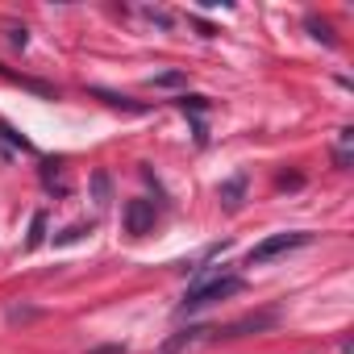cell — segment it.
Segmentation results:
<instances>
[{"instance_id": "6da1fadb", "label": "cell", "mask_w": 354, "mask_h": 354, "mask_svg": "<svg viewBox=\"0 0 354 354\" xmlns=\"http://www.w3.org/2000/svg\"><path fill=\"white\" fill-rule=\"evenodd\" d=\"M234 292H242V275H217V279H201V283H192V288H188V296H184L180 313H196V308H205V304H217V300H225V296H234Z\"/></svg>"}, {"instance_id": "7a4b0ae2", "label": "cell", "mask_w": 354, "mask_h": 354, "mask_svg": "<svg viewBox=\"0 0 354 354\" xmlns=\"http://www.w3.org/2000/svg\"><path fill=\"white\" fill-rule=\"evenodd\" d=\"M308 242H313V234H304V230H296V234H271V238H263L259 246H250L246 267H263V263H271V259H279V254H288V250H300V246H308Z\"/></svg>"}, {"instance_id": "3957f363", "label": "cell", "mask_w": 354, "mask_h": 354, "mask_svg": "<svg viewBox=\"0 0 354 354\" xmlns=\"http://www.w3.org/2000/svg\"><path fill=\"white\" fill-rule=\"evenodd\" d=\"M154 225V205L150 201H129L125 205V230L129 234H146Z\"/></svg>"}, {"instance_id": "277c9868", "label": "cell", "mask_w": 354, "mask_h": 354, "mask_svg": "<svg viewBox=\"0 0 354 354\" xmlns=\"http://www.w3.org/2000/svg\"><path fill=\"white\" fill-rule=\"evenodd\" d=\"M275 317H279L275 308L254 313V317H242V321H234V325L225 329V337H242V333H250V329H254V333H259V329H271V325H275Z\"/></svg>"}, {"instance_id": "5b68a950", "label": "cell", "mask_w": 354, "mask_h": 354, "mask_svg": "<svg viewBox=\"0 0 354 354\" xmlns=\"http://www.w3.org/2000/svg\"><path fill=\"white\" fill-rule=\"evenodd\" d=\"M242 192H246V175H234V180L221 188V201H225V209H238V205H242Z\"/></svg>"}, {"instance_id": "8992f818", "label": "cell", "mask_w": 354, "mask_h": 354, "mask_svg": "<svg viewBox=\"0 0 354 354\" xmlns=\"http://www.w3.org/2000/svg\"><path fill=\"white\" fill-rule=\"evenodd\" d=\"M350 142H354V129H342V133H337V150H333V162H337V167L350 162Z\"/></svg>"}, {"instance_id": "52a82bcc", "label": "cell", "mask_w": 354, "mask_h": 354, "mask_svg": "<svg viewBox=\"0 0 354 354\" xmlns=\"http://www.w3.org/2000/svg\"><path fill=\"white\" fill-rule=\"evenodd\" d=\"M42 238H46V213H34V221H30V242H26V246L34 250V246H42Z\"/></svg>"}, {"instance_id": "ba28073f", "label": "cell", "mask_w": 354, "mask_h": 354, "mask_svg": "<svg viewBox=\"0 0 354 354\" xmlns=\"http://www.w3.org/2000/svg\"><path fill=\"white\" fill-rule=\"evenodd\" d=\"M150 84H154V88H180V84H188V75H184V71H162V75H154Z\"/></svg>"}, {"instance_id": "9c48e42d", "label": "cell", "mask_w": 354, "mask_h": 354, "mask_svg": "<svg viewBox=\"0 0 354 354\" xmlns=\"http://www.w3.org/2000/svg\"><path fill=\"white\" fill-rule=\"evenodd\" d=\"M84 234H92V225H71V230H67V234H59L55 242H59V246H67V242H80Z\"/></svg>"}, {"instance_id": "30bf717a", "label": "cell", "mask_w": 354, "mask_h": 354, "mask_svg": "<svg viewBox=\"0 0 354 354\" xmlns=\"http://www.w3.org/2000/svg\"><path fill=\"white\" fill-rule=\"evenodd\" d=\"M308 30H313V38H325V46H333V34H329V26H321L317 17H308Z\"/></svg>"}, {"instance_id": "8fae6325", "label": "cell", "mask_w": 354, "mask_h": 354, "mask_svg": "<svg viewBox=\"0 0 354 354\" xmlns=\"http://www.w3.org/2000/svg\"><path fill=\"white\" fill-rule=\"evenodd\" d=\"M92 184H96V201L104 205V201H109V175H104V171H96V180H92Z\"/></svg>"}, {"instance_id": "7c38bea8", "label": "cell", "mask_w": 354, "mask_h": 354, "mask_svg": "<svg viewBox=\"0 0 354 354\" xmlns=\"http://www.w3.org/2000/svg\"><path fill=\"white\" fill-rule=\"evenodd\" d=\"M96 354H121V346H104V350H96Z\"/></svg>"}]
</instances>
